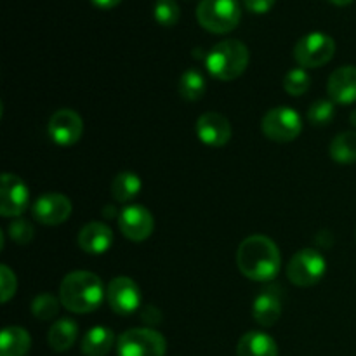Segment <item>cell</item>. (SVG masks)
<instances>
[{
  "instance_id": "obj_26",
  "label": "cell",
  "mask_w": 356,
  "mask_h": 356,
  "mask_svg": "<svg viewBox=\"0 0 356 356\" xmlns=\"http://www.w3.org/2000/svg\"><path fill=\"white\" fill-rule=\"evenodd\" d=\"M153 16H155L156 23L162 26H174L181 17L179 6L176 0H156L155 7H153Z\"/></svg>"
},
{
  "instance_id": "obj_29",
  "label": "cell",
  "mask_w": 356,
  "mask_h": 356,
  "mask_svg": "<svg viewBox=\"0 0 356 356\" xmlns=\"http://www.w3.org/2000/svg\"><path fill=\"white\" fill-rule=\"evenodd\" d=\"M9 235L16 243H19V245H26L28 242H31L35 232H33V226H31L26 219L19 218V219H14V221L9 225Z\"/></svg>"
},
{
  "instance_id": "obj_16",
  "label": "cell",
  "mask_w": 356,
  "mask_h": 356,
  "mask_svg": "<svg viewBox=\"0 0 356 356\" xmlns=\"http://www.w3.org/2000/svg\"><path fill=\"white\" fill-rule=\"evenodd\" d=\"M113 243V233L104 222L92 221L83 226L79 233V245L87 254H104Z\"/></svg>"
},
{
  "instance_id": "obj_6",
  "label": "cell",
  "mask_w": 356,
  "mask_h": 356,
  "mask_svg": "<svg viewBox=\"0 0 356 356\" xmlns=\"http://www.w3.org/2000/svg\"><path fill=\"white\" fill-rule=\"evenodd\" d=\"M118 356H165L167 343L153 329H131L118 337Z\"/></svg>"
},
{
  "instance_id": "obj_22",
  "label": "cell",
  "mask_w": 356,
  "mask_h": 356,
  "mask_svg": "<svg viewBox=\"0 0 356 356\" xmlns=\"http://www.w3.org/2000/svg\"><path fill=\"white\" fill-rule=\"evenodd\" d=\"M141 177L134 172H120L111 181V197L120 204L131 202L141 191Z\"/></svg>"
},
{
  "instance_id": "obj_31",
  "label": "cell",
  "mask_w": 356,
  "mask_h": 356,
  "mask_svg": "<svg viewBox=\"0 0 356 356\" xmlns=\"http://www.w3.org/2000/svg\"><path fill=\"white\" fill-rule=\"evenodd\" d=\"M277 0H245V7L254 14H264L271 10Z\"/></svg>"
},
{
  "instance_id": "obj_30",
  "label": "cell",
  "mask_w": 356,
  "mask_h": 356,
  "mask_svg": "<svg viewBox=\"0 0 356 356\" xmlns=\"http://www.w3.org/2000/svg\"><path fill=\"white\" fill-rule=\"evenodd\" d=\"M0 289H2V291H0V299H2L3 305L9 302V299L16 294V289H17L16 275H14L6 264L0 266Z\"/></svg>"
},
{
  "instance_id": "obj_17",
  "label": "cell",
  "mask_w": 356,
  "mask_h": 356,
  "mask_svg": "<svg viewBox=\"0 0 356 356\" xmlns=\"http://www.w3.org/2000/svg\"><path fill=\"white\" fill-rule=\"evenodd\" d=\"M280 291L278 287H270L264 292H261L256 298L252 306V316L259 325L263 327H273L275 323L280 320L282 315V301H280Z\"/></svg>"
},
{
  "instance_id": "obj_5",
  "label": "cell",
  "mask_w": 356,
  "mask_h": 356,
  "mask_svg": "<svg viewBox=\"0 0 356 356\" xmlns=\"http://www.w3.org/2000/svg\"><path fill=\"white\" fill-rule=\"evenodd\" d=\"M336 54V42L322 31L305 35L294 47V59L301 68H318L327 65Z\"/></svg>"
},
{
  "instance_id": "obj_2",
  "label": "cell",
  "mask_w": 356,
  "mask_h": 356,
  "mask_svg": "<svg viewBox=\"0 0 356 356\" xmlns=\"http://www.w3.org/2000/svg\"><path fill=\"white\" fill-rule=\"evenodd\" d=\"M103 282L90 271H73L68 273L59 287V301L73 313H90L103 302Z\"/></svg>"
},
{
  "instance_id": "obj_25",
  "label": "cell",
  "mask_w": 356,
  "mask_h": 356,
  "mask_svg": "<svg viewBox=\"0 0 356 356\" xmlns=\"http://www.w3.org/2000/svg\"><path fill=\"white\" fill-rule=\"evenodd\" d=\"M309 83H312V79H309L308 72L305 68H294L284 76L285 92L296 97L302 96L309 89Z\"/></svg>"
},
{
  "instance_id": "obj_13",
  "label": "cell",
  "mask_w": 356,
  "mask_h": 356,
  "mask_svg": "<svg viewBox=\"0 0 356 356\" xmlns=\"http://www.w3.org/2000/svg\"><path fill=\"white\" fill-rule=\"evenodd\" d=\"M31 212L42 225H63L72 214V202L63 193H45L37 198Z\"/></svg>"
},
{
  "instance_id": "obj_24",
  "label": "cell",
  "mask_w": 356,
  "mask_h": 356,
  "mask_svg": "<svg viewBox=\"0 0 356 356\" xmlns=\"http://www.w3.org/2000/svg\"><path fill=\"white\" fill-rule=\"evenodd\" d=\"M179 94L186 101H198L205 94V79L198 70L191 68L181 75Z\"/></svg>"
},
{
  "instance_id": "obj_3",
  "label": "cell",
  "mask_w": 356,
  "mask_h": 356,
  "mask_svg": "<svg viewBox=\"0 0 356 356\" xmlns=\"http://www.w3.org/2000/svg\"><path fill=\"white\" fill-rule=\"evenodd\" d=\"M249 49L243 42L229 38L216 44L205 56V66L214 79L232 82L238 79L249 66Z\"/></svg>"
},
{
  "instance_id": "obj_4",
  "label": "cell",
  "mask_w": 356,
  "mask_h": 356,
  "mask_svg": "<svg viewBox=\"0 0 356 356\" xmlns=\"http://www.w3.org/2000/svg\"><path fill=\"white\" fill-rule=\"evenodd\" d=\"M242 17L236 0H202L197 7V19L211 33H228L235 30Z\"/></svg>"
},
{
  "instance_id": "obj_32",
  "label": "cell",
  "mask_w": 356,
  "mask_h": 356,
  "mask_svg": "<svg viewBox=\"0 0 356 356\" xmlns=\"http://www.w3.org/2000/svg\"><path fill=\"white\" fill-rule=\"evenodd\" d=\"M141 318H143V322L148 323V325H155V323L160 322L162 315H160V312L156 308H152V306H148V308H145L141 312Z\"/></svg>"
},
{
  "instance_id": "obj_12",
  "label": "cell",
  "mask_w": 356,
  "mask_h": 356,
  "mask_svg": "<svg viewBox=\"0 0 356 356\" xmlns=\"http://www.w3.org/2000/svg\"><path fill=\"white\" fill-rule=\"evenodd\" d=\"M49 136L59 146H72L82 138L83 122L76 111L63 108L51 117L47 124Z\"/></svg>"
},
{
  "instance_id": "obj_8",
  "label": "cell",
  "mask_w": 356,
  "mask_h": 356,
  "mask_svg": "<svg viewBox=\"0 0 356 356\" xmlns=\"http://www.w3.org/2000/svg\"><path fill=\"white\" fill-rule=\"evenodd\" d=\"M327 270L325 257L316 249H302L287 266V277L298 287H312L318 284Z\"/></svg>"
},
{
  "instance_id": "obj_27",
  "label": "cell",
  "mask_w": 356,
  "mask_h": 356,
  "mask_svg": "<svg viewBox=\"0 0 356 356\" xmlns=\"http://www.w3.org/2000/svg\"><path fill=\"white\" fill-rule=\"evenodd\" d=\"M59 302L52 294H40L31 302V313L38 320H52L59 313Z\"/></svg>"
},
{
  "instance_id": "obj_7",
  "label": "cell",
  "mask_w": 356,
  "mask_h": 356,
  "mask_svg": "<svg viewBox=\"0 0 356 356\" xmlns=\"http://www.w3.org/2000/svg\"><path fill=\"white\" fill-rule=\"evenodd\" d=\"M263 134L275 143H291L301 134L302 120L296 110L289 106L271 108L261 122Z\"/></svg>"
},
{
  "instance_id": "obj_10",
  "label": "cell",
  "mask_w": 356,
  "mask_h": 356,
  "mask_svg": "<svg viewBox=\"0 0 356 356\" xmlns=\"http://www.w3.org/2000/svg\"><path fill=\"white\" fill-rule=\"evenodd\" d=\"M106 299L117 315H132L141 305V291L132 278L117 277L108 285Z\"/></svg>"
},
{
  "instance_id": "obj_34",
  "label": "cell",
  "mask_w": 356,
  "mask_h": 356,
  "mask_svg": "<svg viewBox=\"0 0 356 356\" xmlns=\"http://www.w3.org/2000/svg\"><path fill=\"white\" fill-rule=\"evenodd\" d=\"M330 2H332L334 6H337V7H346V6H350L353 0H330Z\"/></svg>"
},
{
  "instance_id": "obj_20",
  "label": "cell",
  "mask_w": 356,
  "mask_h": 356,
  "mask_svg": "<svg viewBox=\"0 0 356 356\" xmlns=\"http://www.w3.org/2000/svg\"><path fill=\"white\" fill-rule=\"evenodd\" d=\"M115 343L113 330L108 327H92L82 339V353L86 356H106Z\"/></svg>"
},
{
  "instance_id": "obj_35",
  "label": "cell",
  "mask_w": 356,
  "mask_h": 356,
  "mask_svg": "<svg viewBox=\"0 0 356 356\" xmlns=\"http://www.w3.org/2000/svg\"><path fill=\"white\" fill-rule=\"evenodd\" d=\"M350 120H351V125H353V127H356V110L353 111V113H351Z\"/></svg>"
},
{
  "instance_id": "obj_11",
  "label": "cell",
  "mask_w": 356,
  "mask_h": 356,
  "mask_svg": "<svg viewBox=\"0 0 356 356\" xmlns=\"http://www.w3.org/2000/svg\"><path fill=\"white\" fill-rule=\"evenodd\" d=\"M118 226L125 238L132 242H143L149 238L155 229V219L152 212L143 205H127L118 214Z\"/></svg>"
},
{
  "instance_id": "obj_14",
  "label": "cell",
  "mask_w": 356,
  "mask_h": 356,
  "mask_svg": "<svg viewBox=\"0 0 356 356\" xmlns=\"http://www.w3.org/2000/svg\"><path fill=\"white\" fill-rule=\"evenodd\" d=\"M197 136L204 145L212 148H221L232 139V124L225 115L218 111H209L204 113L195 124Z\"/></svg>"
},
{
  "instance_id": "obj_1",
  "label": "cell",
  "mask_w": 356,
  "mask_h": 356,
  "mask_svg": "<svg viewBox=\"0 0 356 356\" xmlns=\"http://www.w3.org/2000/svg\"><path fill=\"white\" fill-rule=\"evenodd\" d=\"M280 250L264 235H250L236 250V264L243 277L254 282H270L280 271Z\"/></svg>"
},
{
  "instance_id": "obj_9",
  "label": "cell",
  "mask_w": 356,
  "mask_h": 356,
  "mask_svg": "<svg viewBox=\"0 0 356 356\" xmlns=\"http://www.w3.org/2000/svg\"><path fill=\"white\" fill-rule=\"evenodd\" d=\"M0 214L3 218H19L30 204L28 186L14 174H2L0 179Z\"/></svg>"
},
{
  "instance_id": "obj_15",
  "label": "cell",
  "mask_w": 356,
  "mask_h": 356,
  "mask_svg": "<svg viewBox=\"0 0 356 356\" xmlns=\"http://www.w3.org/2000/svg\"><path fill=\"white\" fill-rule=\"evenodd\" d=\"M327 92L334 103L351 104L356 101V66H341L330 73Z\"/></svg>"
},
{
  "instance_id": "obj_19",
  "label": "cell",
  "mask_w": 356,
  "mask_h": 356,
  "mask_svg": "<svg viewBox=\"0 0 356 356\" xmlns=\"http://www.w3.org/2000/svg\"><path fill=\"white\" fill-rule=\"evenodd\" d=\"M31 337L23 327H6L0 334V356H26Z\"/></svg>"
},
{
  "instance_id": "obj_33",
  "label": "cell",
  "mask_w": 356,
  "mask_h": 356,
  "mask_svg": "<svg viewBox=\"0 0 356 356\" xmlns=\"http://www.w3.org/2000/svg\"><path fill=\"white\" fill-rule=\"evenodd\" d=\"M90 2H92V6L99 7V9H113L122 0H90Z\"/></svg>"
},
{
  "instance_id": "obj_18",
  "label": "cell",
  "mask_w": 356,
  "mask_h": 356,
  "mask_svg": "<svg viewBox=\"0 0 356 356\" xmlns=\"http://www.w3.org/2000/svg\"><path fill=\"white\" fill-rule=\"evenodd\" d=\"M236 356H278V346L268 334L252 330L238 341Z\"/></svg>"
},
{
  "instance_id": "obj_28",
  "label": "cell",
  "mask_w": 356,
  "mask_h": 356,
  "mask_svg": "<svg viewBox=\"0 0 356 356\" xmlns=\"http://www.w3.org/2000/svg\"><path fill=\"white\" fill-rule=\"evenodd\" d=\"M334 115H336V108H334L332 101L318 99L309 106L308 120L312 125L322 127V125H329L332 122Z\"/></svg>"
},
{
  "instance_id": "obj_23",
  "label": "cell",
  "mask_w": 356,
  "mask_h": 356,
  "mask_svg": "<svg viewBox=\"0 0 356 356\" xmlns=\"http://www.w3.org/2000/svg\"><path fill=\"white\" fill-rule=\"evenodd\" d=\"M330 156L337 163H355L356 162V132H341L330 143Z\"/></svg>"
},
{
  "instance_id": "obj_21",
  "label": "cell",
  "mask_w": 356,
  "mask_h": 356,
  "mask_svg": "<svg viewBox=\"0 0 356 356\" xmlns=\"http://www.w3.org/2000/svg\"><path fill=\"white\" fill-rule=\"evenodd\" d=\"M76 336H79L76 323L70 318H61L52 323L51 330H49V346L58 351V353H63V351H68L75 344Z\"/></svg>"
}]
</instances>
